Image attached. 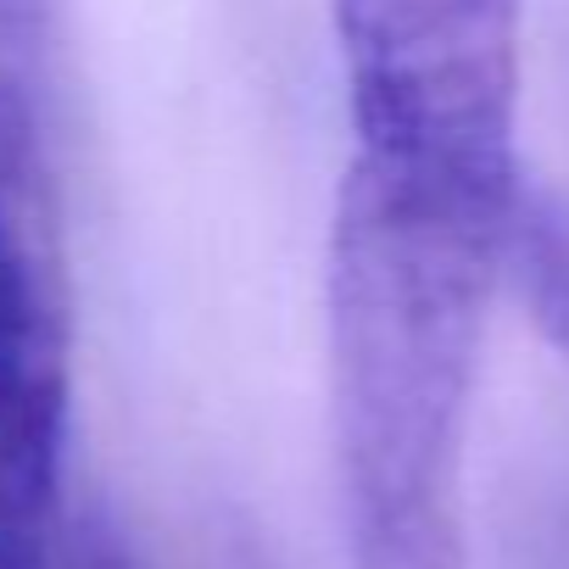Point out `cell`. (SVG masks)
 Here are the masks:
<instances>
[{
  "label": "cell",
  "instance_id": "cell-5",
  "mask_svg": "<svg viewBox=\"0 0 569 569\" xmlns=\"http://www.w3.org/2000/svg\"><path fill=\"white\" fill-rule=\"evenodd\" d=\"M57 569H134V558L107 513H73Z\"/></svg>",
  "mask_w": 569,
  "mask_h": 569
},
{
  "label": "cell",
  "instance_id": "cell-6",
  "mask_svg": "<svg viewBox=\"0 0 569 569\" xmlns=\"http://www.w3.org/2000/svg\"><path fill=\"white\" fill-rule=\"evenodd\" d=\"M51 0H0V62H12L18 73L40 57Z\"/></svg>",
  "mask_w": 569,
  "mask_h": 569
},
{
  "label": "cell",
  "instance_id": "cell-1",
  "mask_svg": "<svg viewBox=\"0 0 569 569\" xmlns=\"http://www.w3.org/2000/svg\"><path fill=\"white\" fill-rule=\"evenodd\" d=\"M519 201L347 162L325 313L352 569H469L463 447Z\"/></svg>",
  "mask_w": 569,
  "mask_h": 569
},
{
  "label": "cell",
  "instance_id": "cell-2",
  "mask_svg": "<svg viewBox=\"0 0 569 569\" xmlns=\"http://www.w3.org/2000/svg\"><path fill=\"white\" fill-rule=\"evenodd\" d=\"M358 157L519 201V0H330Z\"/></svg>",
  "mask_w": 569,
  "mask_h": 569
},
{
  "label": "cell",
  "instance_id": "cell-3",
  "mask_svg": "<svg viewBox=\"0 0 569 569\" xmlns=\"http://www.w3.org/2000/svg\"><path fill=\"white\" fill-rule=\"evenodd\" d=\"M73 325L23 73L0 62V569H57L68 541Z\"/></svg>",
  "mask_w": 569,
  "mask_h": 569
},
{
  "label": "cell",
  "instance_id": "cell-4",
  "mask_svg": "<svg viewBox=\"0 0 569 569\" xmlns=\"http://www.w3.org/2000/svg\"><path fill=\"white\" fill-rule=\"evenodd\" d=\"M508 273L541 336L569 358V201L519 196L513 234H508Z\"/></svg>",
  "mask_w": 569,
  "mask_h": 569
}]
</instances>
